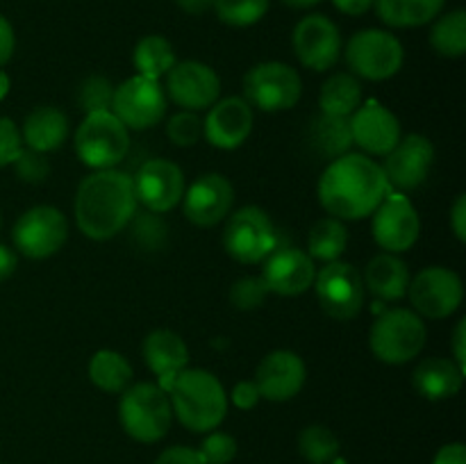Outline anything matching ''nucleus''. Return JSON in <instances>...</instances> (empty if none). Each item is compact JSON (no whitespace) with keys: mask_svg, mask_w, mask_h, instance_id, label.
<instances>
[{"mask_svg":"<svg viewBox=\"0 0 466 464\" xmlns=\"http://www.w3.org/2000/svg\"><path fill=\"white\" fill-rule=\"evenodd\" d=\"M390 194L380 164L364 153H346L332 159L319 177L317 196L321 207L339 221H360Z\"/></svg>","mask_w":466,"mask_h":464,"instance_id":"1","label":"nucleus"},{"mask_svg":"<svg viewBox=\"0 0 466 464\" xmlns=\"http://www.w3.org/2000/svg\"><path fill=\"white\" fill-rule=\"evenodd\" d=\"M76 223L91 241H109L130 226L137 214L132 176L118 168L94 171L77 185Z\"/></svg>","mask_w":466,"mask_h":464,"instance_id":"2","label":"nucleus"},{"mask_svg":"<svg viewBox=\"0 0 466 464\" xmlns=\"http://www.w3.org/2000/svg\"><path fill=\"white\" fill-rule=\"evenodd\" d=\"M173 414L191 432H212L228 414V394L208 368H182L168 389Z\"/></svg>","mask_w":466,"mask_h":464,"instance_id":"3","label":"nucleus"},{"mask_svg":"<svg viewBox=\"0 0 466 464\" xmlns=\"http://www.w3.org/2000/svg\"><path fill=\"white\" fill-rule=\"evenodd\" d=\"M118 421L139 444H155L171 430L173 408L167 391L157 382H137L121 394L118 400Z\"/></svg>","mask_w":466,"mask_h":464,"instance_id":"4","label":"nucleus"},{"mask_svg":"<svg viewBox=\"0 0 466 464\" xmlns=\"http://www.w3.org/2000/svg\"><path fill=\"white\" fill-rule=\"evenodd\" d=\"M428 339V328L408 308L385 309L369 330V348L382 364L400 367L417 358Z\"/></svg>","mask_w":466,"mask_h":464,"instance_id":"5","label":"nucleus"},{"mask_svg":"<svg viewBox=\"0 0 466 464\" xmlns=\"http://www.w3.org/2000/svg\"><path fill=\"white\" fill-rule=\"evenodd\" d=\"M73 148L91 171L116 168L130 150V130L112 112L85 114L73 135Z\"/></svg>","mask_w":466,"mask_h":464,"instance_id":"6","label":"nucleus"},{"mask_svg":"<svg viewBox=\"0 0 466 464\" xmlns=\"http://www.w3.org/2000/svg\"><path fill=\"white\" fill-rule=\"evenodd\" d=\"M278 246H282L280 235L267 209L246 205L235 214H228L223 227V248L235 262L248 267L262 264Z\"/></svg>","mask_w":466,"mask_h":464,"instance_id":"7","label":"nucleus"},{"mask_svg":"<svg viewBox=\"0 0 466 464\" xmlns=\"http://www.w3.org/2000/svg\"><path fill=\"white\" fill-rule=\"evenodd\" d=\"M344 59L355 77L382 82L403 68L405 50L399 36L391 32L367 27L350 36L344 48Z\"/></svg>","mask_w":466,"mask_h":464,"instance_id":"8","label":"nucleus"},{"mask_svg":"<svg viewBox=\"0 0 466 464\" xmlns=\"http://www.w3.org/2000/svg\"><path fill=\"white\" fill-rule=\"evenodd\" d=\"M303 96L299 71L285 62H259L244 76V100L259 112H287Z\"/></svg>","mask_w":466,"mask_h":464,"instance_id":"9","label":"nucleus"},{"mask_svg":"<svg viewBox=\"0 0 466 464\" xmlns=\"http://www.w3.org/2000/svg\"><path fill=\"white\" fill-rule=\"evenodd\" d=\"M14 250L27 259H48L68 241V221L53 205H35L16 218L12 230Z\"/></svg>","mask_w":466,"mask_h":464,"instance_id":"10","label":"nucleus"},{"mask_svg":"<svg viewBox=\"0 0 466 464\" xmlns=\"http://www.w3.org/2000/svg\"><path fill=\"white\" fill-rule=\"evenodd\" d=\"M314 294L323 312L335 321H350L364 308L362 273L344 259L328 262L314 277Z\"/></svg>","mask_w":466,"mask_h":464,"instance_id":"11","label":"nucleus"},{"mask_svg":"<svg viewBox=\"0 0 466 464\" xmlns=\"http://www.w3.org/2000/svg\"><path fill=\"white\" fill-rule=\"evenodd\" d=\"M408 298L412 303V312L421 318H432V321L449 318L462 305V277L453 268L426 267L410 277Z\"/></svg>","mask_w":466,"mask_h":464,"instance_id":"12","label":"nucleus"},{"mask_svg":"<svg viewBox=\"0 0 466 464\" xmlns=\"http://www.w3.org/2000/svg\"><path fill=\"white\" fill-rule=\"evenodd\" d=\"M167 91L159 80L144 76H132L114 86L112 114L127 130L144 132L157 126L167 114Z\"/></svg>","mask_w":466,"mask_h":464,"instance_id":"13","label":"nucleus"},{"mask_svg":"<svg viewBox=\"0 0 466 464\" xmlns=\"http://www.w3.org/2000/svg\"><path fill=\"white\" fill-rule=\"evenodd\" d=\"M373 241L385 253H405L421 235V218L412 200L399 191H390L371 214Z\"/></svg>","mask_w":466,"mask_h":464,"instance_id":"14","label":"nucleus"},{"mask_svg":"<svg viewBox=\"0 0 466 464\" xmlns=\"http://www.w3.org/2000/svg\"><path fill=\"white\" fill-rule=\"evenodd\" d=\"M432 164H435L432 141L412 132V135L400 136L399 144L385 155L380 168L385 173L390 191L408 194V191L419 189L428 180Z\"/></svg>","mask_w":466,"mask_h":464,"instance_id":"15","label":"nucleus"},{"mask_svg":"<svg viewBox=\"0 0 466 464\" xmlns=\"http://www.w3.org/2000/svg\"><path fill=\"white\" fill-rule=\"evenodd\" d=\"M294 55L309 71H330L341 57V32L323 14H309L300 18L291 35Z\"/></svg>","mask_w":466,"mask_h":464,"instance_id":"16","label":"nucleus"},{"mask_svg":"<svg viewBox=\"0 0 466 464\" xmlns=\"http://www.w3.org/2000/svg\"><path fill=\"white\" fill-rule=\"evenodd\" d=\"M167 98L187 112H203L209 109L221 96V77L212 66L196 59L173 64L167 73Z\"/></svg>","mask_w":466,"mask_h":464,"instance_id":"17","label":"nucleus"},{"mask_svg":"<svg viewBox=\"0 0 466 464\" xmlns=\"http://www.w3.org/2000/svg\"><path fill=\"white\" fill-rule=\"evenodd\" d=\"M135 185L137 203L144 205L148 212L167 214L176 205H180L185 196V173L171 159H148L139 166L137 176L132 177Z\"/></svg>","mask_w":466,"mask_h":464,"instance_id":"18","label":"nucleus"},{"mask_svg":"<svg viewBox=\"0 0 466 464\" xmlns=\"http://www.w3.org/2000/svg\"><path fill=\"white\" fill-rule=\"evenodd\" d=\"M182 214L196 227H214L226 221L235 203V189L221 173H203L182 196Z\"/></svg>","mask_w":466,"mask_h":464,"instance_id":"19","label":"nucleus"},{"mask_svg":"<svg viewBox=\"0 0 466 464\" xmlns=\"http://www.w3.org/2000/svg\"><path fill=\"white\" fill-rule=\"evenodd\" d=\"M353 144L369 157H385L400 141V123L380 100L369 98L349 116Z\"/></svg>","mask_w":466,"mask_h":464,"instance_id":"20","label":"nucleus"},{"mask_svg":"<svg viewBox=\"0 0 466 464\" xmlns=\"http://www.w3.org/2000/svg\"><path fill=\"white\" fill-rule=\"evenodd\" d=\"M308 380V367L294 350H271L255 368L253 382L262 398L271 403H287L296 398Z\"/></svg>","mask_w":466,"mask_h":464,"instance_id":"21","label":"nucleus"},{"mask_svg":"<svg viewBox=\"0 0 466 464\" xmlns=\"http://www.w3.org/2000/svg\"><path fill=\"white\" fill-rule=\"evenodd\" d=\"M259 277L267 285L268 294L300 296L312 289L317 277V264L305 250L296 246H278L262 262Z\"/></svg>","mask_w":466,"mask_h":464,"instance_id":"22","label":"nucleus"},{"mask_svg":"<svg viewBox=\"0 0 466 464\" xmlns=\"http://www.w3.org/2000/svg\"><path fill=\"white\" fill-rule=\"evenodd\" d=\"M253 132V107L241 96L221 98L209 107L203 121V136L218 150H237Z\"/></svg>","mask_w":466,"mask_h":464,"instance_id":"23","label":"nucleus"},{"mask_svg":"<svg viewBox=\"0 0 466 464\" xmlns=\"http://www.w3.org/2000/svg\"><path fill=\"white\" fill-rule=\"evenodd\" d=\"M466 371L453 358H428L417 364L412 387L426 400H446L460 394Z\"/></svg>","mask_w":466,"mask_h":464,"instance_id":"24","label":"nucleus"},{"mask_svg":"<svg viewBox=\"0 0 466 464\" xmlns=\"http://www.w3.org/2000/svg\"><path fill=\"white\" fill-rule=\"evenodd\" d=\"M68 116L55 105H39L25 116L21 127V141L36 153H53L64 146L68 136Z\"/></svg>","mask_w":466,"mask_h":464,"instance_id":"25","label":"nucleus"},{"mask_svg":"<svg viewBox=\"0 0 466 464\" xmlns=\"http://www.w3.org/2000/svg\"><path fill=\"white\" fill-rule=\"evenodd\" d=\"M364 289L385 303H394L408 296L410 287V268L399 255L378 253L369 259L364 268Z\"/></svg>","mask_w":466,"mask_h":464,"instance_id":"26","label":"nucleus"},{"mask_svg":"<svg viewBox=\"0 0 466 464\" xmlns=\"http://www.w3.org/2000/svg\"><path fill=\"white\" fill-rule=\"evenodd\" d=\"M141 358L157 378L177 376L189 362L185 339L173 330H153L141 344Z\"/></svg>","mask_w":466,"mask_h":464,"instance_id":"27","label":"nucleus"},{"mask_svg":"<svg viewBox=\"0 0 466 464\" xmlns=\"http://www.w3.org/2000/svg\"><path fill=\"white\" fill-rule=\"evenodd\" d=\"M308 144L314 155L328 159V162L346 155L353 146L349 118L328 116V114L314 116L308 127Z\"/></svg>","mask_w":466,"mask_h":464,"instance_id":"28","label":"nucleus"},{"mask_svg":"<svg viewBox=\"0 0 466 464\" xmlns=\"http://www.w3.org/2000/svg\"><path fill=\"white\" fill-rule=\"evenodd\" d=\"M446 0H373L378 18L390 27H421L435 21Z\"/></svg>","mask_w":466,"mask_h":464,"instance_id":"29","label":"nucleus"},{"mask_svg":"<svg viewBox=\"0 0 466 464\" xmlns=\"http://www.w3.org/2000/svg\"><path fill=\"white\" fill-rule=\"evenodd\" d=\"M362 100V85L353 73H332L319 91V107L328 116L349 118Z\"/></svg>","mask_w":466,"mask_h":464,"instance_id":"30","label":"nucleus"},{"mask_svg":"<svg viewBox=\"0 0 466 464\" xmlns=\"http://www.w3.org/2000/svg\"><path fill=\"white\" fill-rule=\"evenodd\" d=\"M86 373H89V380L105 394H123L135 378L132 364L127 362L126 355L109 348L96 350L91 355Z\"/></svg>","mask_w":466,"mask_h":464,"instance_id":"31","label":"nucleus"},{"mask_svg":"<svg viewBox=\"0 0 466 464\" xmlns=\"http://www.w3.org/2000/svg\"><path fill=\"white\" fill-rule=\"evenodd\" d=\"M349 246V230H346L344 221L335 217L319 218L312 226L308 235V250L305 253L314 259V262H335L341 259Z\"/></svg>","mask_w":466,"mask_h":464,"instance_id":"32","label":"nucleus"},{"mask_svg":"<svg viewBox=\"0 0 466 464\" xmlns=\"http://www.w3.org/2000/svg\"><path fill=\"white\" fill-rule=\"evenodd\" d=\"M176 62V50H173L171 41L159 35H148L139 39V44L135 45V53H132L137 76L150 77V80H159V77L167 76Z\"/></svg>","mask_w":466,"mask_h":464,"instance_id":"33","label":"nucleus"},{"mask_svg":"<svg viewBox=\"0 0 466 464\" xmlns=\"http://www.w3.org/2000/svg\"><path fill=\"white\" fill-rule=\"evenodd\" d=\"M431 45L437 55L458 59L466 53V12L453 9L435 21L431 27Z\"/></svg>","mask_w":466,"mask_h":464,"instance_id":"34","label":"nucleus"},{"mask_svg":"<svg viewBox=\"0 0 466 464\" xmlns=\"http://www.w3.org/2000/svg\"><path fill=\"white\" fill-rule=\"evenodd\" d=\"M339 437L321 423L303 428L299 435V453L309 464H330L339 455Z\"/></svg>","mask_w":466,"mask_h":464,"instance_id":"35","label":"nucleus"},{"mask_svg":"<svg viewBox=\"0 0 466 464\" xmlns=\"http://www.w3.org/2000/svg\"><path fill=\"white\" fill-rule=\"evenodd\" d=\"M132 230V241L139 246L146 253H157L164 250V246L168 244V226L162 218V214L155 212H141L135 214L130 221Z\"/></svg>","mask_w":466,"mask_h":464,"instance_id":"36","label":"nucleus"},{"mask_svg":"<svg viewBox=\"0 0 466 464\" xmlns=\"http://www.w3.org/2000/svg\"><path fill=\"white\" fill-rule=\"evenodd\" d=\"M218 21L230 27H250L268 12V0H214Z\"/></svg>","mask_w":466,"mask_h":464,"instance_id":"37","label":"nucleus"},{"mask_svg":"<svg viewBox=\"0 0 466 464\" xmlns=\"http://www.w3.org/2000/svg\"><path fill=\"white\" fill-rule=\"evenodd\" d=\"M114 85L105 76H89L77 86V107L85 114L94 112H112Z\"/></svg>","mask_w":466,"mask_h":464,"instance_id":"38","label":"nucleus"},{"mask_svg":"<svg viewBox=\"0 0 466 464\" xmlns=\"http://www.w3.org/2000/svg\"><path fill=\"white\" fill-rule=\"evenodd\" d=\"M268 289L264 285V280L259 276H244L239 280L232 282L230 287V305L239 312H253V309L262 308L264 300H267Z\"/></svg>","mask_w":466,"mask_h":464,"instance_id":"39","label":"nucleus"},{"mask_svg":"<svg viewBox=\"0 0 466 464\" xmlns=\"http://www.w3.org/2000/svg\"><path fill=\"white\" fill-rule=\"evenodd\" d=\"M167 136L173 146H180V148L196 146L203 139V118H198L196 112L182 109L167 121Z\"/></svg>","mask_w":466,"mask_h":464,"instance_id":"40","label":"nucleus"},{"mask_svg":"<svg viewBox=\"0 0 466 464\" xmlns=\"http://www.w3.org/2000/svg\"><path fill=\"white\" fill-rule=\"evenodd\" d=\"M196 450H198L203 464H230L237 458V441L228 432L212 430Z\"/></svg>","mask_w":466,"mask_h":464,"instance_id":"41","label":"nucleus"},{"mask_svg":"<svg viewBox=\"0 0 466 464\" xmlns=\"http://www.w3.org/2000/svg\"><path fill=\"white\" fill-rule=\"evenodd\" d=\"M14 171H16L18 180L25 185H41L50 176V162L44 153H36V150L23 146L18 157L14 159Z\"/></svg>","mask_w":466,"mask_h":464,"instance_id":"42","label":"nucleus"},{"mask_svg":"<svg viewBox=\"0 0 466 464\" xmlns=\"http://www.w3.org/2000/svg\"><path fill=\"white\" fill-rule=\"evenodd\" d=\"M23 150L21 141V130L16 127V123L7 116H0V168L14 164V159L18 157V153Z\"/></svg>","mask_w":466,"mask_h":464,"instance_id":"43","label":"nucleus"},{"mask_svg":"<svg viewBox=\"0 0 466 464\" xmlns=\"http://www.w3.org/2000/svg\"><path fill=\"white\" fill-rule=\"evenodd\" d=\"M259 391L253 380H239L230 391V400L237 409H253L259 403Z\"/></svg>","mask_w":466,"mask_h":464,"instance_id":"44","label":"nucleus"},{"mask_svg":"<svg viewBox=\"0 0 466 464\" xmlns=\"http://www.w3.org/2000/svg\"><path fill=\"white\" fill-rule=\"evenodd\" d=\"M155 464H203L198 450L191 446H171V449L162 450Z\"/></svg>","mask_w":466,"mask_h":464,"instance_id":"45","label":"nucleus"},{"mask_svg":"<svg viewBox=\"0 0 466 464\" xmlns=\"http://www.w3.org/2000/svg\"><path fill=\"white\" fill-rule=\"evenodd\" d=\"M14 50H16V35L12 23L0 14V68L14 57Z\"/></svg>","mask_w":466,"mask_h":464,"instance_id":"46","label":"nucleus"},{"mask_svg":"<svg viewBox=\"0 0 466 464\" xmlns=\"http://www.w3.org/2000/svg\"><path fill=\"white\" fill-rule=\"evenodd\" d=\"M451 230L460 244L466 241V194H460L451 207Z\"/></svg>","mask_w":466,"mask_h":464,"instance_id":"47","label":"nucleus"},{"mask_svg":"<svg viewBox=\"0 0 466 464\" xmlns=\"http://www.w3.org/2000/svg\"><path fill=\"white\" fill-rule=\"evenodd\" d=\"M432 464H466V446L460 444V441L444 444L437 450Z\"/></svg>","mask_w":466,"mask_h":464,"instance_id":"48","label":"nucleus"},{"mask_svg":"<svg viewBox=\"0 0 466 464\" xmlns=\"http://www.w3.org/2000/svg\"><path fill=\"white\" fill-rule=\"evenodd\" d=\"M453 359L466 371V318H460L453 330Z\"/></svg>","mask_w":466,"mask_h":464,"instance_id":"49","label":"nucleus"},{"mask_svg":"<svg viewBox=\"0 0 466 464\" xmlns=\"http://www.w3.org/2000/svg\"><path fill=\"white\" fill-rule=\"evenodd\" d=\"M18 267V255L16 250H12L9 246L0 244V282H5L7 277L14 276Z\"/></svg>","mask_w":466,"mask_h":464,"instance_id":"50","label":"nucleus"},{"mask_svg":"<svg viewBox=\"0 0 466 464\" xmlns=\"http://www.w3.org/2000/svg\"><path fill=\"white\" fill-rule=\"evenodd\" d=\"M332 5L346 16H362L373 7V0H332Z\"/></svg>","mask_w":466,"mask_h":464,"instance_id":"51","label":"nucleus"},{"mask_svg":"<svg viewBox=\"0 0 466 464\" xmlns=\"http://www.w3.org/2000/svg\"><path fill=\"white\" fill-rule=\"evenodd\" d=\"M177 7L191 16H203L214 7V0H176Z\"/></svg>","mask_w":466,"mask_h":464,"instance_id":"52","label":"nucleus"},{"mask_svg":"<svg viewBox=\"0 0 466 464\" xmlns=\"http://www.w3.org/2000/svg\"><path fill=\"white\" fill-rule=\"evenodd\" d=\"M282 3L291 9H309L314 7V5L321 3V0H282Z\"/></svg>","mask_w":466,"mask_h":464,"instance_id":"53","label":"nucleus"},{"mask_svg":"<svg viewBox=\"0 0 466 464\" xmlns=\"http://www.w3.org/2000/svg\"><path fill=\"white\" fill-rule=\"evenodd\" d=\"M9 89H12V80H9L7 71H3V68H0V100L7 98Z\"/></svg>","mask_w":466,"mask_h":464,"instance_id":"54","label":"nucleus"}]
</instances>
